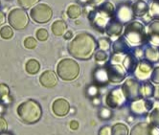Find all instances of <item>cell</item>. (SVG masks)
I'll list each match as a JSON object with an SVG mask.
<instances>
[{
  "label": "cell",
  "instance_id": "cell-3",
  "mask_svg": "<svg viewBox=\"0 0 159 135\" xmlns=\"http://www.w3.org/2000/svg\"><path fill=\"white\" fill-rule=\"evenodd\" d=\"M124 38L131 46H142L148 41V35L144 25L137 21H132L127 24L124 32Z\"/></svg>",
  "mask_w": 159,
  "mask_h": 135
},
{
  "label": "cell",
  "instance_id": "cell-11",
  "mask_svg": "<svg viewBox=\"0 0 159 135\" xmlns=\"http://www.w3.org/2000/svg\"><path fill=\"white\" fill-rule=\"evenodd\" d=\"M107 69L108 72L109 82L111 83H120L126 78V69L120 63L110 62L107 65Z\"/></svg>",
  "mask_w": 159,
  "mask_h": 135
},
{
  "label": "cell",
  "instance_id": "cell-45",
  "mask_svg": "<svg viewBox=\"0 0 159 135\" xmlns=\"http://www.w3.org/2000/svg\"><path fill=\"white\" fill-rule=\"evenodd\" d=\"M72 38H73V34H72L71 31H68V32H66V33L64 34V38H65L66 40L71 39Z\"/></svg>",
  "mask_w": 159,
  "mask_h": 135
},
{
  "label": "cell",
  "instance_id": "cell-26",
  "mask_svg": "<svg viewBox=\"0 0 159 135\" xmlns=\"http://www.w3.org/2000/svg\"><path fill=\"white\" fill-rule=\"evenodd\" d=\"M111 135H129V128L121 123L115 124L111 128Z\"/></svg>",
  "mask_w": 159,
  "mask_h": 135
},
{
  "label": "cell",
  "instance_id": "cell-18",
  "mask_svg": "<svg viewBox=\"0 0 159 135\" xmlns=\"http://www.w3.org/2000/svg\"><path fill=\"white\" fill-rule=\"evenodd\" d=\"M94 77V81L100 84V85H104L107 84L109 82V77H108V72L107 69V66H100L94 71L93 74Z\"/></svg>",
  "mask_w": 159,
  "mask_h": 135
},
{
  "label": "cell",
  "instance_id": "cell-30",
  "mask_svg": "<svg viewBox=\"0 0 159 135\" xmlns=\"http://www.w3.org/2000/svg\"><path fill=\"white\" fill-rule=\"evenodd\" d=\"M13 36H14V31L11 26L5 25L0 29V37L3 39H10L13 38Z\"/></svg>",
  "mask_w": 159,
  "mask_h": 135
},
{
  "label": "cell",
  "instance_id": "cell-29",
  "mask_svg": "<svg viewBox=\"0 0 159 135\" xmlns=\"http://www.w3.org/2000/svg\"><path fill=\"white\" fill-rule=\"evenodd\" d=\"M149 16L152 19L159 20V1H152L149 10Z\"/></svg>",
  "mask_w": 159,
  "mask_h": 135
},
{
  "label": "cell",
  "instance_id": "cell-2",
  "mask_svg": "<svg viewBox=\"0 0 159 135\" xmlns=\"http://www.w3.org/2000/svg\"><path fill=\"white\" fill-rule=\"evenodd\" d=\"M17 115L25 124H35L42 115L40 105L34 100H28L17 106Z\"/></svg>",
  "mask_w": 159,
  "mask_h": 135
},
{
  "label": "cell",
  "instance_id": "cell-25",
  "mask_svg": "<svg viewBox=\"0 0 159 135\" xmlns=\"http://www.w3.org/2000/svg\"><path fill=\"white\" fill-rule=\"evenodd\" d=\"M40 69V64L36 60H29L26 62L25 65V70L30 75H36Z\"/></svg>",
  "mask_w": 159,
  "mask_h": 135
},
{
  "label": "cell",
  "instance_id": "cell-34",
  "mask_svg": "<svg viewBox=\"0 0 159 135\" xmlns=\"http://www.w3.org/2000/svg\"><path fill=\"white\" fill-rule=\"evenodd\" d=\"M107 54L104 50H98L95 54V60L99 62H104L107 61Z\"/></svg>",
  "mask_w": 159,
  "mask_h": 135
},
{
  "label": "cell",
  "instance_id": "cell-32",
  "mask_svg": "<svg viewBox=\"0 0 159 135\" xmlns=\"http://www.w3.org/2000/svg\"><path fill=\"white\" fill-rule=\"evenodd\" d=\"M98 8L102 9L103 11H105L106 13H107V14H109V15L114 16V14H115V9H114V7H113L112 3H110V2H107V1L106 3H104L103 5H101V6L98 7Z\"/></svg>",
  "mask_w": 159,
  "mask_h": 135
},
{
  "label": "cell",
  "instance_id": "cell-46",
  "mask_svg": "<svg viewBox=\"0 0 159 135\" xmlns=\"http://www.w3.org/2000/svg\"><path fill=\"white\" fill-rule=\"evenodd\" d=\"M4 22H5V15H4V13L0 12V26H1Z\"/></svg>",
  "mask_w": 159,
  "mask_h": 135
},
{
  "label": "cell",
  "instance_id": "cell-6",
  "mask_svg": "<svg viewBox=\"0 0 159 135\" xmlns=\"http://www.w3.org/2000/svg\"><path fill=\"white\" fill-rule=\"evenodd\" d=\"M123 92L127 100L130 102L140 100L142 96V83H138L134 79H128L122 86Z\"/></svg>",
  "mask_w": 159,
  "mask_h": 135
},
{
  "label": "cell",
  "instance_id": "cell-28",
  "mask_svg": "<svg viewBox=\"0 0 159 135\" xmlns=\"http://www.w3.org/2000/svg\"><path fill=\"white\" fill-rule=\"evenodd\" d=\"M155 88L151 83H142V96L145 98H150L154 96Z\"/></svg>",
  "mask_w": 159,
  "mask_h": 135
},
{
  "label": "cell",
  "instance_id": "cell-42",
  "mask_svg": "<svg viewBox=\"0 0 159 135\" xmlns=\"http://www.w3.org/2000/svg\"><path fill=\"white\" fill-rule=\"evenodd\" d=\"M106 2H107V0H90L89 5L93 6L94 8H98V7H100L101 5H103Z\"/></svg>",
  "mask_w": 159,
  "mask_h": 135
},
{
  "label": "cell",
  "instance_id": "cell-9",
  "mask_svg": "<svg viewBox=\"0 0 159 135\" xmlns=\"http://www.w3.org/2000/svg\"><path fill=\"white\" fill-rule=\"evenodd\" d=\"M135 16L133 14L132 5L128 2H124L118 5L115 10L114 18L117 19L122 24H129L133 21Z\"/></svg>",
  "mask_w": 159,
  "mask_h": 135
},
{
  "label": "cell",
  "instance_id": "cell-31",
  "mask_svg": "<svg viewBox=\"0 0 159 135\" xmlns=\"http://www.w3.org/2000/svg\"><path fill=\"white\" fill-rule=\"evenodd\" d=\"M150 121H151V124L159 128V107H156L154 108L152 112H151V114H150Z\"/></svg>",
  "mask_w": 159,
  "mask_h": 135
},
{
  "label": "cell",
  "instance_id": "cell-21",
  "mask_svg": "<svg viewBox=\"0 0 159 135\" xmlns=\"http://www.w3.org/2000/svg\"><path fill=\"white\" fill-rule=\"evenodd\" d=\"M132 10H133V14L135 16L142 17L145 15L149 14L150 8L145 1H143V0H138V1H136L132 5Z\"/></svg>",
  "mask_w": 159,
  "mask_h": 135
},
{
  "label": "cell",
  "instance_id": "cell-50",
  "mask_svg": "<svg viewBox=\"0 0 159 135\" xmlns=\"http://www.w3.org/2000/svg\"><path fill=\"white\" fill-rule=\"evenodd\" d=\"M153 1H159V0H153Z\"/></svg>",
  "mask_w": 159,
  "mask_h": 135
},
{
  "label": "cell",
  "instance_id": "cell-27",
  "mask_svg": "<svg viewBox=\"0 0 159 135\" xmlns=\"http://www.w3.org/2000/svg\"><path fill=\"white\" fill-rule=\"evenodd\" d=\"M66 14L71 19H76L82 15V9L77 4H72L67 8Z\"/></svg>",
  "mask_w": 159,
  "mask_h": 135
},
{
  "label": "cell",
  "instance_id": "cell-10",
  "mask_svg": "<svg viewBox=\"0 0 159 135\" xmlns=\"http://www.w3.org/2000/svg\"><path fill=\"white\" fill-rule=\"evenodd\" d=\"M125 101H126V97H125L123 89L117 87L111 90L107 94L106 98V104L111 108H116L122 106L125 104Z\"/></svg>",
  "mask_w": 159,
  "mask_h": 135
},
{
  "label": "cell",
  "instance_id": "cell-39",
  "mask_svg": "<svg viewBox=\"0 0 159 135\" xmlns=\"http://www.w3.org/2000/svg\"><path fill=\"white\" fill-rule=\"evenodd\" d=\"M151 80H152V83L159 84V67H155V68L152 70V76H151Z\"/></svg>",
  "mask_w": 159,
  "mask_h": 135
},
{
  "label": "cell",
  "instance_id": "cell-47",
  "mask_svg": "<svg viewBox=\"0 0 159 135\" xmlns=\"http://www.w3.org/2000/svg\"><path fill=\"white\" fill-rule=\"evenodd\" d=\"M78 1H79L80 4H82L84 7L86 6V5H89V3H90V0H78Z\"/></svg>",
  "mask_w": 159,
  "mask_h": 135
},
{
  "label": "cell",
  "instance_id": "cell-4",
  "mask_svg": "<svg viewBox=\"0 0 159 135\" xmlns=\"http://www.w3.org/2000/svg\"><path fill=\"white\" fill-rule=\"evenodd\" d=\"M57 73L62 81H73L80 74V66L72 59H63L57 66Z\"/></svg>",
  "mask_w": 159,
  "mask_h": 135
},
{
  "label": "cell",
  "instance_id": "cell-43",
  "mask_svg": "<svg viewBox=\"0 0 159 135\" xmlns=\"http://www.w3.org/2000/svg\"><path fill=\"white\" fill-rule=\"evenodd\" d=\"M88 93L90 96H92V97H95L98 93V87L95 86V85H91L89 88H88Z\"/></svg>",
  "mask_w": 159,
  "mask_h": 135
},
{
  "label": "cell",
  "instance_id": "cell-13",
  "mask_svg": "<svg viewBox=\"0 0 159 135\" xmlns=\"http://www.w3.org/2000/svg\"><path fill=\"white\" fill-rule=\"evenodd\" d=\"M147 35L148 42H150L152 46L159 48V20H154L150 23Z\"/></svg>",
  "mask_w": 159,
  "mask_h": 135
},
{
  "label": "cell",
  "instance_id": "cell-12",
  "mask_svg": "<svg viewBox=\"0 0 159 135\" xmlns=\"http://www.w3.org/2000/svg\"><path fill=\"white\" fill-rule=\"evenodd\" d=\"M130 135H159V131L152 124L142 122L132 128Z\"/></svg>",
  "mask_w": 159,
  "mask_h": 135
},
{
  "label": "cell",
  "instance_id": "cell-36",
  "mask_svg": "<svg viewBox=\"0 0 159 135\" xmlns=\"http://www.w3.org/2000/svg\"><path fill=\"white\" fill-rule=\"evenodd\" d=\"M24 46L25 48L27 49H34L37 47V40L32 38V37H29V38H26L25 40H24Z\"/></svg>",
  "mask_w": 159,
  "mask_h": 135
},
{
  "label": "cell",
  "instance_id": "cell-49",
  "mask_svg": "<svg viewBox=\"0 0 159 135\" xmlns=\"http://www.w3.org/2000/svg\"><path fill=\"white\" fill-rule=\"evenodd\" d=\"M0 135H11V134H9V133H2V134H0Z\"/></svg>",
  "mask_w": 159,
  "mask_h": 135
},
{
  "label": "cell",
  "instance_id": "cell-16",
  "mask_svg": "<svg viewBox=\"0 0 159 135\" xmlns=\"http://www.w3.org/2000/svg\"><path fill=\"white\" fill-rule=\"evenodd\" d=\"M39 83L45 88H53L58 83V78H57V75L53 71L47 70L44 71L40 75Z\"/></svg>",
  "mask_w": 159,
  "mask_h": 135
},
{
  "label": "cell",
  "instance_id": "cell-8",
  "mask_svg": "<svg viewBox=\"0 0 159 135\" xmlns=\"http://www.w3.org/2000/svg\"><path fill=\"white\" fill-rule=\"evenodd\" d=\"M30 16L37 23H47L53 16V11L47 4H38L31 10Z\"/></svg>",
  "mask_w": 159,
  "mask_h": 135
},
{
  "label": "cell",
  "instance_id": "cell-33",
  "mask_svg": "<svg viewBox=\"0 0 159 135\" xmlns=\"http://www.w3.org/2000/svg\"><path fill=\"white\" fill-rule=\"evenodd\" d=\"M98 46L101 48V50L107 51L110 48V41L108 38H102L98 40Z\"/></svg>",
  "mask_w": 159,
  "mask_h": 135
},
{
  "label": "cell",
  "instance_id": "cell-40",
  "mask_svg": "<svg viewBox=\"0 0 159 135\" xmlns=\"http://www.w3.org/2000/svg\"><path fill=\"white\" fill-rule=\"evenodd\" d=\"M7 128H8L7 121L3 117H0V134L4 133L7 130Z\"/></svg>",
  "mask_w": 159,
  "mask_h": 135
},
{
  "label": "cell",
  "instance_id": "cell-24",
  "mask_svg": "<svg viewBox=\"0 0 159 135\" xmlns=\"http://www.w3.org/2000/svg\"><path fill=\"white\" fill-rule=\"evenodd\" d=\"M52 33L57 37L63 36L66 30H67V24L63 20H56L51 26Z\"/></svg>",
  "mask_w": 159,
  "mask_h": 135
},
{
  "label": "cell",
  "instance_id": "cell-20",
  "mask_svg": "<svg viewBox=\"0 0 159 135\" xmlns=\"http://www.w3.org/2000/svg\"><path fill=\"white\" fill-rule=\"evenodd\" d=\"M144 58L147 61L151 63L159 61V48L154 46H148L144 50Z\"/></svg>",
  "mask_w": 159,
  "mask_h": 135
},
{
  "label": "cell",
  "instance_id": "cell-38",
  "mask_svg": "<svg viewBox=\"0 0 159 135\" xmlns=\"http://www.w3.org/2000/svg\"><path fill=\"white\" fill-rule=\"evenodd\" d=\"M9 93H10L9 87L4 83H0V100L8 97Z\"/></svg>",
  "mask_w": 159,
  "mask_h": 135
},
{
  "label": "cell",
  "instance_id": "cell-14",
  "mask_svg": "<svg viewBox=\"0 0 159 135\" xmlns=\"http://www.w3.org/2000/svg\"><path fill=\"white\" fill-rule=\"evenodd\" d=\"M70 110V105L64 99H57L52 105V111L56 116L63 117L68 114Z\"/></svg>",
  "mask_w": 159,
  "mask_h": 135
},
{
  "label": "cell",
  "instance_id": "cell-19",
  "mask_svg": "<svg viewBox=\"0 0 159 135\" xmlns=\"http://www.w3.org/2000/svg\"><path fill=\"white\" fill-rule=\"evenodd\" d=\"M122 31H123V24L115 18H113L109 22V24L107 25V27L106 29V33L108 36H111V37L121 36Z\"/></svg>",
  "mask_w": 159,
  "mask_h": 135
},
{
  "label": "cell",
  "instance_id": "cell-1",
  "mask_svg": "<svg viewBox=\"0 0 159 135\" xmlns=\"http://www.w3.org/2000/svg\"><path fill=\"white\" fill-rule=\"evenodd\" d=\"M98 46V42L93 36L87 33L79 34L68 44V52L73 58L86 61L91 59Z\"/></svg>",
  "mask_w": 159,
  "mask_h": 135
},
{
  "label": "cell",
  "instance_id": "cell-48",
  "mask_svg": "<svg viewBox=\"0 0 159 135\" xmlns=\"http://www.w3.org/2000/svg\"><path fill=\"white\" fill-rule=\"evenodd\" d=\"M154 97H155L156 99H158V100H159V87L155 88V91H154Z\"/></svg>",
  "mask_w": 159,
  "mask_h": 135
},
{
  "label": "cell",
  "instance_id": "cell-23",
  "mask_svg": "<svg viewBox=\"0 0 159 135\" xmlns=\"http://www.w3.org/2000/svg\"><path fill=\"white\" fill-rule=\"evenodd\" d=\"M113 52L114 54H119V55H126L128 54L129 51V45L127 40L123 38H120L118 40L115 41V43L113 44Z\"/></svg>",
  "mask_w": 159,
  "mask_h": 135
},
{
  "label": "cell",
  "instance_id": "cell-37",
  "mask_svg": "<svg viewBox=\"0 0 159 135\" xmlns=\"http://www.w3.org/2000/svg\"><path fill=\"white\" fill-rule=\"evenodd\" d=\"M36 36H37V38L40 41H45L47 38H48V32L46 29H39L37 31V34H36Z\"/></svg>",
  "mask_w": 159,
  "mask_h": 135
},
{
  "label": "cell",
  "instance_id": "cell-35",
  "mask_svg": "<svg viewBox=\"0 0 159 135\" xmlns=\"http://www.w3.org/2000/svg\"><path fill=\"white\" fill-rule=\"evenodd\" d=\"M17 1L21 7H23L24 9H29L32 6L36 5L39 0H17Z\"/></svg>",
  "mask_w": 159,
  "mask_h": 135
},
{
  "label": "cell",
  "instance_id": "cell-17",
  "mask_svg": "<svg viewBox=\"0 0 159 135\" xmlns=\"http://www.w3.org/2000/svg\"><path fill=\"white\" fill-rule=\"evenodd\" d=\"M122 63H123L124 68L126 69V71H128L129 73H132V72H135L136 68L138 67L139 61H138V59L136 58L134 55L128 53L124 56Z\"/></svg>",
  "mask_w": 159,
  "mask_h": 135
},
{
  "label": "cell",
  "instance_id": "cell-44",
  "mask_svg": "<svg viewBox=\"0 0 159 135\" xmlns=\"http://www.w3.org/2000/svg\"><path fill=\"white\" fill-rule=\"evenodd\" d=\"M70 128L72 130H76L79 128V123L77 121H71L70 122Z\"/></svg>",
  "mask_w": 159,
  "mask_h": 135
},
{
  "label": "cell",
  "instance_id": "cell-22",
  "mask_svg": "<svg viewBox=\"0 0 159 135\" xmlns=\"http://www.w3.org/2000/svg\"><path fill=\"white\" fill-rule=\"evenodd\" d=\"M152 70V65L151 62L145 61H141L137 67V72H136V76L139 77L140 79H145L150 75V73Z\"/></svg>",
  "mask_w": 159,
  "mask_h": 135
},
{
  "label": "cell",
  "instance_id": "cell-7",
  "mask_svg": "<svg viewBox=\"0 0 159 135\" xmlns=\"http://www.w3.org/2000/svg\"><path fill=\"white\" fill-rule=\"evenodd\" d=\"M10 25L16 30H23L26 28L29 22V17L24 10L16 8L10 12L8 16Z\"/></svg>",
  "mask_w": 159,
  "mask_h": 135
},
{
  "label": "cell",
  "instance_id": "cell-15",
  "mask_svg": "<svg viewBox=\"0 0 159 135\" xmlns=\"http://www.w3.org/2000/svg\"><path fill=\"white\" fill-rule=\"evenodd\" d=\"M152 107V102H150V101H147V100H143V99L134 101V102L130 106L131 111L136 115L146 114L147 112H149L151 110Z\"/></svg>",
  "mask_w": 159,
  "mask_h": 135
},
{
  "label": "cell",
  "instance_id": "cell-5",
  "mask_svg": "<svg viewBox=\"0 0 159 135\" xmlns=\"http://www.w3.org/2000/svg\"><path fill=\"white\" fill-rule=\"evenodd\" d=\"M114 18V16L106 13L100 8H96L88 15V19L91 25L99 32L105 33L109 22Z\"/></svg>",
  "mask_w": 159,
  "mask_h": 135
},
{
  "label": "cell",
  "instance_id": "cell-41",
  "mask_svg": "<svg viewBox=\"0 0 159 135\" xmlns=\"http://www.w3.org/2000/svg\"><path fill=\"white\" fill-rule=\"evenodd\" d=\"M99 135H111V128L108 126L103 127L99 130Z\"/></svg>",
  "mask_w": 159,
  "mask_h": 135
}]
</instances>
